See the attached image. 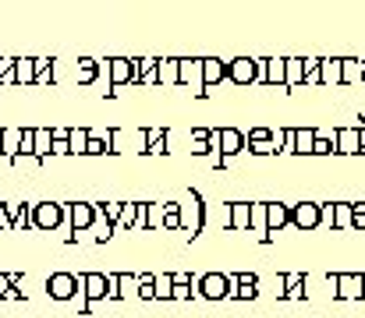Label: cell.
<instances>
[{"label": "cell", "instance_id": "obj_1", "mask_svg": "<svg viewBox=\"0 0 365 318\" xmlns=\"http://www.w3.org/2000/svg\"><path fill=\"white\" fill-rule=\"evenodd\" d=\"M177 216H181V230H185L188 237L202 233V226H206V205H202L199 191H188V195L177 202Z\"/></svg>", "mask_w": 365, "mask_h": 318}, {"label": "cell", "instance_id": "obj_2", "mask_svg": "<svg viewBox=\"0 0 365 318\" xmlns=\"http://www.w3.org/2000/svg\"><path fill=\"white\" fill-rule=\"evenodd\" d=\"M210 148L224 159H234L238 153H245V131L241 127H210Z\"/></svg>", "mask_w": 365, "mask_h": 318}, {"label": "cell", "instance_id": "obj_3", "mask_svg": "<svg viewBox=\"0 0 365 318\" xmlns=\"http://www.w3.org/2000/svg\"><path fill=\"white\" fill-rule=\"evenodd\" d=\"M68 223V205L64 202H36L32 205V230L50 233Z\"/></svg>", "mask_w": 365, "mask_h": 318}, {"label": "cell", "instance_id": "obj_4", "mask_svg": "<svg viewBox=\"0 0 365 318\" xmlns=\"http://www.w3.org/2000/svg\"><path fill=\"white\" fill-rule=\"evenodd\" d=\"M99 75H107L110 89H121V85H138V71H135V60L131 57L99 60Z\"/></svg>", "mask_w": 365, "mask_h": 318}, {"label": "cell", "instance_id": "obj_5", "mask_svg": "<svg viewBox=\"0 0 365 318\" xmlns=\"http://www.w3.org/2000/svg\"><path fill=\"white\" fill-rule=\"evenodd\" d=\"M64 205H68V223L75 230L68 241H78V233H89L96 223V202H64Z\"/></svg>", "mask_w": 365, "mask_h": 318}, {"label": "cell", "instance_id": "obj_6", "mask_svg": "<svg viewBox=\"0 0 365 318\" xmlns=\"http://www.w3.org/2000/svg\"><path fill=\"white\" fill-rule=\"evenodd\" d=\"M195 293L206 297V301H224V297H231V276L224 272H206L195 280Z\"/></svg>", "mask_w": 365, "mask_h": 318}, {"label": "cell", "instance_id": "obj_7", "mask_svg": "<svg viewBox=\"0 0 365 318\" xmlns=\"http://www.w3.org/2000/svg\"><path fill=\"white\" fill-rule=\"evenodd\" d=\"M245 148L255 156H273L280 148V131H273V127H252L245 135Z\"/></svg>", "mask_w": 365, "mask_h": 318}, {"label": "cell", "instance_id": "obj_8", "mask_svg": "<svg viewBox=\"0 0 365 318\" xmlns=\"http://www.w3.org/2000/svg\"><path fill=\"white\" fill-rule=\"evenodd\" d=\"M177 85H188L195 96H206V89H202V57H177Z\"/></svg>", "mask_w": 365, "mask_h": 318}, {"label": "cell", "instance_id": "obj_9", "mask_svg": "<svg viewBox=\"0 0 365 318\" xmlns=\"http://www.w3.org/2000/svg\"><path fill=\"white\" fill-rule=\"evenodd\" d=\"M78 290H82V287H78V276L75 272H50L47 293L53 297V301H75Z\"/></svg>", "mask_w": 365, "mask_h": 318}, {"label": "cell", "instance_id": "obj_10", "mask_svg": "<svg viewBox=\"0 0 365 318\" xmlns=\"http://www.w3.org/2000/svg\"><path fill=\"white\" fill-rule=\"evenodd\" d=\"M227 81L231 85H252V81H259V60L255 57H234V60H227Z\"/></svg>", "mask_w": 365, "mask_h": 318}, {"label": "cell", "instance_id": "obj_11", "mask_svg": "<svg viewBox=\"0 0 365 318\" xmlns=\"http://www.w3.org/2000/svg\"><path fill=\"white\" fill-rule=\"evenodd\" d=\"M291 209V226L301 230V233H312L319 230V202H298V205H288Z\"/></svg>", "mask_w": 365, "mask_h": 318}, {"label": "cell", "instance_id": "obj_12", "mask_svg": "<svg viewBox=\"0 0 365 318\" xmlns=\"http://www.w3.org/2000/svg\"><path fill=\"white\" fill-rule=\"evenodd\" d=\"M78 287H82V297L92 308L96 301H103V297H107V272H82V276H78Z\"/></svg>", "mask_w": 365, "mask_h": 318}, {"label": "cell", "instance_id": "obj_13", "mask_svg": "<svg viewBox=\"0 0 365 318\" xmlns=\"http://www.w3.org/2000/svg\"><path fill=\"white\" fill-rule=\"evenodd\" d=\"M227 81V60L220 57H202V89H216V85Z\"/></svg>", "mask_w": 365, "mask_h": 318}, {"label": "cell", "instance_id": "obj_14", "mask_svg": "<svg viewBox=\"0 0 365 318\" xmlns=\"http://www.w3.org/2000/svg\"><path fill=\"white\" fill-rule=\"evenodd\" d=\"M333 145H337L340 156H358L362 131H358V127H333Z\"/></svg>", "mask_w": 365, "mask_h": 318}, {"label": "cell", "instance_id": "obj_15", "mask_svg": "<svg viewBox=\"0 0 365 318\" xmlns=\"http://www.w3.org/2000/svg\"><path fill=\"white\" fill-rule=\"evenodd\" d=\"M284 226H291V209L284 202H266V233H270V241Z\"/></svg>", "mask_w": 365, "mask_h": 318}, {"label": "cell", "instance_id": "obj_16", "mask_svg": "<svg viewBox=\"0 0 365 318\" xmlns=\"http://www.w3.org/2000/svg\"><path fill=\"white\" fill-rule=\"evenodd\" d=\"M231 297H238V301H252V297H259V276H252V272L231 276Z\"/></svg>", "mask_w": 365, "mask_h": 318}, {"label": "cell", "instance_id": "obj_17", "mask_svg": "<svg viewBox=\"0 0 365 318\" xmlns=\"http://www.w3.org/2000/svg\"><path fill=\"white\" fill-rule=\"evenodd\" d=\"M305 85V57H284V89Z\"/></svg>", "mask_w": 365, "mask_h": 318}, {"label": "cell", "instance_id": "obj_18", "mask_svg": "<svg viewBox=\"0 0 365 318\" xmlns=\"http://www.w3.org/2000/svg\"><path fill=\"white\" fill-rule=\"evenodd\" d=\"M362 276H351V272H337V297L340 301H362Z\"/></svg>", "mask_w": 365, "mask_h": 318}, {"label": "cell", "instance_id": "obj_19", "mask_svg": "<svg viewBox=\"0 0 365 318\" xmlns=\"http://www.w3.org/2000/svg\"><path fill=\"white\" fill-rule=\"evenodd\" d=\"M259 81L280 85V89H284V57H266V60H259Z\"/></svg>", "mask_w": 365, "mask_h": 318}, {"label": "cell", "instance_id": "obj_20", "mask_svg": "<svg viewBox=\"0 0 365 318\" xmlns=\"http://www.w3.org/2000/svg\"><path fill=\"white\" fill-rule=\"evenodd\" d=\"M224 209H227V230H234V233L249 230V209H252V202H227Z\"/></svg>", "mask_w": 365, "mask_h": 318}, {"label": "cell", "instance_id": "obj_21", "mask_svg": "<svg viewBox=\"0 0 365 318\" xmlns=\"http://www.w3.org/2000/svg\"><path fill=\"white\" fill-rule=\"evenodd\" d=\"M156 85H160V89L177 85V57H160L156 60Z\"/></svg>", "mask_w": 365, "mask_h": 318}, {"label": "cell", "instance_id": "obj_22", "mask_svg": "<svg viewBox=\"0 0 365 318\" xmlns=\"http://www.w3.org/2000/svg\"><path fill=\"white\" fill-rule=\"evenodd\" d=\"M312 142H316V127H294V156H312Z\"/></svg>", "mask_w": 365, "mask_h": 318}, {"label": "cell", "instance_id": "obj_23", "mask_svg": "<svg viewBox=\"0 0 365 318\" xmlns=\"http://www.w3.org/2000/svg\"><path fill=\"white\" fill-rule=\"evenodd\" d=\"M14 85H36V60L14 57Z\"/></svg>", "mask_w": 365, "mask_h": 318}, {"label": "cell", "instance_id": "obj_24", "mask_svg": "<svg viewBox=\"0 0 365 318\" xmlns=\"http://www.w3.org/2000/svg\"><path fill=\"white\" fill-rule=\"evenodd\" d=\"M99 78V60H92V57H82L75 64V81L78 85H92Z\"/></svg>", "mask_w": 365, "mask_h": 318}, {"label": "cell", "instance_id": "obj_25", "mask_svg": "<svg viewBox=\"0 0 365 318\" xmlns=\"http://www.w3.org/2000/svg\"><path fill=\"white\" fill-rule=\"evenodd\" d=\"M319 85H340V57L319 60Z\"/></svg>", "mask_w": 365, "mask_h": 318}, {"label": "cell", "instance_id": "obj_26", "mask_svg": "<svg viewBox=\"0 0 365 318\" xmlns=\"http://www.w3.org/2000/svg\"><path fill=\"white\" fill-rule=\"evenodd\" d=\"M340 85H362V60L340 57Z\"/></svg>", "mask_w": 365, "mask_h": 318}, {"label": "cell", "instance_id": "obj_27", "mask_svg": "<svg viewBox=\"0 0 365 318\" xmlns=\"http://www.w3.org/2000/svg\"><path fill=\"white\" fill-rule=\"evenodd\" d=\"M107 153H110V131H92V127H89L86 156H107Z\"/></svg>", "mask_w": 365, "mask_h": 318}, {"label": "cell", "instance_id": "obj_28", "mask_svg": "<svg viewBox=\"0 0 365 318\" xmlns=\"http://www.w3.org/2000/svg\"><path fill=\"white\" fill-rule=\"evenodd\" d=\"M86 142H89V127H68V153L71 156H86Z\"/></svg>", "mask_w": 365, "mask_h": 318}, {"label": "cell", "instance_id": "obj_29", "mask_svg": "<svg viewBox=\"0 0 365 318\" xmlns=\"http://www.w3.org/2000/svg\"><path fill=\"white\" fill-rule=\"evenodd\" d=\"M50 145H53V131H50V127H32V153L47 159Z\"/></svg>", "mask_w": 365, "mask_h": 318}, {"label": "cell", "instance_id": "obj_30", "mask_svg": "<svg viewBox=\"0 0 365 318\" xmlns=\"http://www.w3.org/2000/svg\"><path fill=\"white\" fill-rule=\"evenodd\" d=\"M131 297H138V276L117 272V301H131Z\"/></svg>", "mask_w": 365, "mask_h": 318}, {"label": "cell", "instance_id": "obj_31", "mask_svg": "<svg viewBox=\"0 0 365 318\" xmlns=\"http://www.w3.org/2000/svg\"><path fill=\"white\" fill-rule=\"evenodd\" d=\"M18 142H22V127H0V153L8 159L18 153Z\"/></svg>", "mask_w": 365, "mask_h": 318}, {"label": "cell", "instance_id": "obj_32", "mask_svg": "<svg viewBox=\"0 0 365 318\" xmlns=\"http://www.w3.org/2000/svg\"><path fill=\"white\" fill-rule=\"evenodd\" d=\"M156 60H160V57H138V60H135L138 85H156Z\"/></svg>", "mask_w": 365, "mask_h": 318}, {"label": "cell", "instance_id": "obj_33", "mask_svg": "<svg viewBox=\"0 0 365 318\" xmlns=\"http://www.w3.org/2000/svg\"><path fill=\"white\" fill-rule=\"evenodd\" d=\"M284 301H305V276H301V272H291V276H288Z\"/></svg>", "mask_w": 365, "mask_h": 318}, {"label": "cell", "instance_id": "obj_34", "mask_svg": "<svg viewBox=\"0 0 365 318\" xmlns=\"http://www.w3.org/2000/svg\"><path fill=\"white\" fill-rule=\"evenodd\" d=\"M337 145H333V131H323L316 127V142H312V156H333Z\"/></svg>", "mask_w": 365, "mask_h": 318}, {"label": "cell", "instance_id": "obj_35", "mask_svg": "<svg viewBox=\"0 0 365 318\" xmlns=\"http://www.w3.org/2000/svg\"><path fill=\"white\" fill-rule=\"evenodd\" d=\"M210 127H195L192 131V156H210Z\"/></svg>", "mask_w": 365, "mask_h": 318}, {"label": "cell", "instance_id": "obj_36", "mask_svg": "<svg viewBox=\"0 0 365 318\" xmlns=\"http://www.w3.org/2000/svg\"><path fill=\"white\" fill-rule=\"evenodd\" d=\"M153 290H156V301H171L174 276H171V272H160V276H153Z\"/></svg>", "mask_w": 365, "mask_h": 318}, {"label": "cell", "instance_id": "obj_37", "mask_svg": "<svg viewBox=\"0 0 365 318\" xmlns=\"http://www.w3.org/2000/svg\"><path fill=\"white\" fill-rule=\"evenodd\" d=\"M333 230H351V202H333Z\"/></svg>", "mask_w": 365, "mask_h": 318}, {"label": "cell", "instance_id": "obj_38", "mask_svg": "<svg viewBox=\"0 0 365 318\" xmlns=\"http://www.w3.org/2000/svg\"><path fill=\"white\" fill-rule=\"evenodd\" d=\"M50 131H53L50 156H71V153H68V127H50Z\"/></svg>", "mask_w": 365, "mask_h": 318}, {"label": "cell", "instance_id": "obj_39", "mask_svg": "<svg viewBox=\"0 0 365 318\" xmlns=\"http://www.w3.org/2000/svg\"><path fill=\"white\" fill-rule=\"evenodd\" d=\"M146 230H164V202H149V209H146Z\"/></svg>", "mask_w": 365, "mask_h": 318}, {"label": "cell", "instance_id": "obj_40", "mask_svg": "<svg viewBox=\"0 0 365 318\" xmlns=\"http://www.w3.org/2000/svg\"><path fill=\"white\" fill-rule=\"evenodd\" d=\"M164 230H181V216H177V202H164Z\"/></svg>", "mask_w": 365, "mask_h": 318}, {"label": "cell", "instance_id": "obj_41", "mask_svg": "<svg viewBox=\"0 0 365 318\" xmlns=\"http://www.w3.org/2000/svg\"><path fill=\"white\" fill-rule=\"evenodd\" d=\"M47 159L43 156H36V153H14L11 156V166H18V170H22V166H43Z\"/></svg>", "mask_w": 365, "mask_h": 318}, {"label": "cell", "instance_id": "obj_42", "mask_svg": "<svg viewBox=\"0 0 365 318\" xmlns=\"http://www.w3.org/2000/svg\"><path fill=\"white\" fill-rule=\"evenodd\" d=\"M0 230L4 233L14 230V202H0Z\"/></svg>", "mask_w": 365, "mask_h": 318}, {"label": "cell", "instance_id": "obj_43", "mask_svg": "<svg viewBox=\"0 0 365 318\" xmlns=\"http://www.w3.org/2000/svg\"><path fill=\"white\" fill-rule=\"evenodd\" d=\"M138 297H142V301H156V290H153V272H142V276H138Z\"/></svg>", "mask_w": 365, "mask_h": 318}, {"label": "cell", "instance_id": "obj_44", "mask_svg": "<svg viewBox=\"0 0 365 318\" xmlns=\"http://www.w3.org/2000/svg\"><path fill=\"white\" fill-rule=\"evenodd\" d=\"M192 297H199V293H195V283H174L171 301H192Z\"/></svg>", "mask_w": 365, "mask_h": 318}, {"label": "cell", "instance_id": "obj_45", "mask_svg": "<svg viewBox=\"0 0 365 318\" xmlns=\"http://www.w3.org/2000/svg\"><path fill=\"white\" fill-rule=\"evenodd\" d=\"M0 85H14V57H0Z\"/></svg>", "mask_w": 365, "mask_h": 318}, {"label": "cell", "instance_id": "obj_46", "mask_svg": "<svg viewBox=\"0 0 365 318\" xmlns=\"http://www.w3.org/2000/svg\"><path fill=\"white\" fill-rule=\"evenodd\" d=\"M284 287H288V276H280V272H277V276H273V293L284 297Z\"/></svg>", "mask_w": 365, "mask_h": 318}, {"label": "cell", "instance_id": "obj_47", "mask_svg": "<svg viewBox=\"0 0 365 318\" xmlns=\"http://www.w3.org/2000/svg\"><path fill=\"white\" fill-rule=\"evenodd\" d=\"M14 283H11V276H4V272H0V301H4V297H8V290H11Z\"/></svg>", "mask_w": 365, "mask_h": 318}, {"label": "cell", "instance_id": "obj_48", "mask_svg": "<svg viewBox=\"0 0 365 318\" xmlns=\"http://www.w3.org/2000/svg\"><path fill=\"white\" fill-rule=\"evenodd\" d=\"M305 85H319V68H316V71H309V75H305Z\"/></svg>", "mask_w": 365, "mask_h": 318}, {"label": "cell", "instance_id": "obj_49", "mask_svg": "<svg viewBox=\"0 0 365 318\" xmlns=\"http://www.w3.org/2000/svg\"><path fill=\"white\" fill-rule=\"evenodd\" d=\"M362 85H365V60H362Z\"/></svg>", "mask_w": 365, "mask_h": 318}]
</instances>
